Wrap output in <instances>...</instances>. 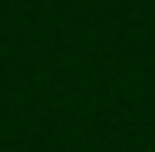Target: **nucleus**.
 <instances>
[]
</instances>
